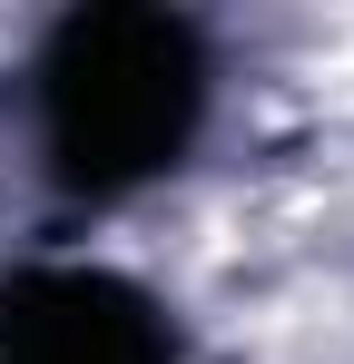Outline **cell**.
<instances>
[{"label":"cell","mask_w":354,"mask_h":364,"mask_svg":"<svg viewBox=\"0 0 354 364\" xmlns=\"http://www.w3.org/2000/svg\"><path fill=\"white\" fill-rule=\"evenodd\" d=\"M0 364H187L168 315L109 266H20L0 286Z\"/></svg>","instance_id":"2"},{"label":"cell","mask_w":354,"mask_h":364,"mask_svg":"<svg viewBox=\"0 0 354 364\" xmlns=\"http://www.w3.org/2000/svg\"><path fill=\"white\" fill-rule=\"evenodd\" d=\"M207 119V50L177 10H69L40 50V138L50 168L89 197L168 178Z\"/></svg>","instance_id":"1"}]
</instances>
